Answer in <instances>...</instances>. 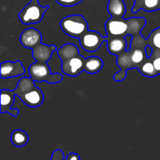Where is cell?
Segmentation results:
<instances>
[{"label": "cell", "instance_id": "cell-16", "mask_svg": "<svg viewBox=\"0 0 160 160\" xmlns=\"http://www.w3.org/2000/svg\"><path fill=\"white\" fill-rule=\"evenodd\" d=\"M10 140L12 145L17 147H23L28 144L29 138L28 134L23 130H14L10 136Z\"/></svg>", "mask_w": 160, "mask_h": 160}, {"label": "cell", "instance_id": "cell-17", "mask_svg": "<svg viewBox=\"0 0 160 160\" xmlns=\"http://www.w3.org/2000/svg\"><path fill=\"white\" fill-rule=\"evenodd\" d=\"M23 76H18L15 77V78H1V90H2L4 88V87L8 86L6 90L9 91H14L16 90V88H17V85L19 84V81H20ZM5 88V89H6Z\"/></svg>", "mask_w": 160, "mask_h": 160}, {"label": "cell", "instance_id": "cell-26", "mask_svg": "<svg viewBox=\"0 0 160 160\" xmlns=\"http://www.w3.org/2000/svg\"><path fill=\"white\" fill-rule=\"evenodd\" d=\"M67 160H81V158H80V156L78 154L75 152H71L70 154L67 155V158H66Z\"/></svg>", "mask_w": 160, "mask_h": 160}, {"label": "cell", "instance_id": "cell-25", "mask_svg": "<svg viewBox=\"0 0 160 160\" xmlns=\"http://www.w3.org/2000/svg\"><path fill=\"white\" fill-rule=\"evenodd\" d=\"M145 54H146V57L148 58V59H149V58L152 57V56L153 54L152 47L149 45H146L145 48Z\"/></svg>", "mask_w": 160, "mask_h": 160}, {"label": "cell", "instance_id": "cell-10", "mask_svg": "<svg viewBox=\"0 0 160 160\" xmlns=\"http://www.w3.org/2000/svg\"><path fill=\"white\" fill-rule=\"evenodd\" d=\"M14 91L1 90V102H0V112L1 113L7 112L12 117H17L19 114L18 109L12 108L16 98Z\"/></svg>", "mask_w": 160, "mask_h": 160}, {"label": "cell", "instance_id": "cell-14", "mask_svg": "<svg viewBox=\"0 0 160 160\" xmlns=\"http://www.w3.org/2000/svg\"><path fill=\"white\" fill-rule=\"evenodd\" d=\"M140 9L146 12L160 10V0H134L132 12L136 13Z\"/></svg>", "mask_w": 160, "mask_h": 160}, {"label": "cell", "instance_id": "cell-23", "mask_svg": "<svg viewBox=\"0 0 160 160\" xmlns=\"http://www.w3.org/2000/svg\"><path fill=\"white\" fill-rule=\"evenodd\" d=\"M123 38H124L127 43L126 51H131V48H132V42L133 41H134V35H132V34H127V35H125Z\"/></svg>", "mask_w": 160, "mask_h": 160}, {"label": "cell", "instance_id": "cell-24", "mask_svg": "<svg viewBox=\"0 0 160 160\" xmlns=\"http://www.w3.org/2000/svg\"><path fill=\"white\" fill-rule=\"evenodd\" d=\"M153 65H154L155 68H156V71L158 72V73L160 74V56H157L156 58H155L152 61Z\"/></svg>", "mask_w": 160, "mask_h": 160}, {"label": "cell", "instance_id": "cell-20", "mask_svg": "<svg viewBox=\"0 0 160 160\" xmlns=\"http://www.w3.org/2000/svg\"><path fill=\"white\" fill-rule=\"evenodd\" d=\"M148 39L152 41V43L156 48L160 49V28L154 30L150 34Z\"/></svg>", "mask_w": 160, "mask_h": 160}, {"label": "cell", "instance_id": "cell-1", "mask_svg": "<svg viewBox=\"0 0 160 160\" xmlns=\"http://www.w3.org/2000/svg\"><path fill=\"white\" fill-rule=\"evenodd\" d=\"M146 24L144 17H132L131 18L117 19L111 17L106 21V28L109 37H124L127 34L138 36Z\"/></svg>", "mask_w": 160, "mask_h": 160}, {"label": "cell", "instance_id": "cell-3", "mask_svg": "<svg viewBox=\"0 0 160 160\" xmlns=\"http://www.w3.org/2000/svg\"><path fill=\"white\" fill-rule=\"evenodd\" d=\"M14 92L25 105L31 108L40 106L45 98L43 92L35 85V81L31 77L23 76Z\"/></svg>", "mask_w": 160, "mask_h": 160}, {"label": "cell", "instance_id": "cell-9", "mask_svg": "<svg viewBox=\"0 0 160 160\" xmlns=\"http://www.w3.org/2000/svg\"><path fill=\"white\" fill-rule=\"evenodd\" d=\"M42 36L38 30L34 28L25 29L20 36L21 45L26 48L32 49L42 42Z\"/></svg>", "mask_w": 160, "mask_h": 160}, {"label": "cell", "instance_id": "cell-11", "mask_svg": "<svg viewBox=\"0 0 160 160\" xmlns=\"http://www.w3.org/2000/svg\"><path fill=\"white\" fill-rule=\"evenodd\" d=\"M57 50L56 45H45L41 42L40 44L31 49L32 51V56L36 62H48V61L51 59L53 52Z\"/></svg>", "mask_w": 160, "mask_h": 160}, {"label": "cell", "instance_id": "cell-5", "mask_svg": "<svg viewBox=\"0 0 160 160\" xmlns=\"http://www.w3.org/2000/svg\"><path fill=\"white\" fill-rule=\"evenodd\" d=\"M29 75L35 82L46 81L48 84H57L63 79L62 73H52L47 62H35L29 67Z\"/></svg>", "mask_w": 160, "mask_h": 160}, {"label": "cell", "instance_id": "cell-2", "mask_svg": "<svg viewBox=\"0 0 160 160\" xmlns=\"http://www.w3.org/2000/svg\"><path fill=\"white\" fill-rule=\"evenodd\" d=\"M62 60V70L67 76L77 77L84 71L86 59L79 52V48L74 44H66L57 49Z\"/></svg>", "mask_w": 160, "mask_h": 160}, {"label": "cell", "instance_id": "cell-7", "mask_svg": "<svg viewBox=\"0 0 160 160\" xmlns=\"http://www.w3.org/2000/svg\"><path fill=\"white\" fill-rule=\"evenodd\" d=\"M81 48L88 52H96L101 45L107 41V37H103L100 33L95 31L88 30L79 38Z\"/></svg>", "mask_w": 160, "mask_h": 160}, {"label": "cell", "instance_id": "cell-12", "mask_svg": "<svg viewBox=\"0 0 160 160\" xmlns=\"http://www.w3.org/2000/svg\"><path fill=\"white\" fill-rule=\"evenodd\" d=\"M107 48L110 54L118 56L126 51L127 43L123 37H107Z\"/></svg>", "mask_w": 160, "mask_h": 160}, {"label": "cell", "instance_id": "cell-8", "mask_svg": "<svg viewBox=\"0 0 160 160\" xmlns=\"http://www.w3.org/2000/svg\"><path fill=\"white\" fill-rule=\"evenodd\" d=\"M25 73V68L20 61H6L1 63L0 78H9L23 76Z\"/></svg>", "mask_w": 160, "mask_h": 160}, {"label": "cell", "instance_id": "cell-22", "mask_svg": "<svg viewBox=\"0 0 160 160\" xmlns=\"http://www.w3.org/2000/svg\"><path fill=\"white\" fill-rule=\"evenodd\" d=\"M64 158H65V156H64L63 152L61 149H56L53 152L51 160H64Z\"/></svg>", "mask_w": 160, "mask_h": 160}, {"label": "cell", "instance_id": "cell-19", "mask_svg": "<svg viewBox=\"0 0 160 160\" xmlns=\"http://www.w3.org/2000/svg\"><path fill=\"white\" fill-rule=\"evenodd\" d=\"M145 55L146 56L145 53L144 54L143 50L141 49V48H135L132 52H131V60L132 64L139 65L140 63H142L145 59ZM133 67H134V66H133Z\"/></svg>", "mask_w": 160, "mask_h": 160}, {"label": "cell", "instance_id": "cell-6", "mask_svg": "<svg viewBox=\"0 0 160 160\" xmlns=\"http://www.w3.org/2000/svg\"><path fill=\"white\" fill-rule=\"evenodd\" d=\"M48 8V6H42L38 0H31L19 12V19L24 25L36 24L42 21Z\"/></svg>", "mask_w": 160, "mask_h": 160}, {"label": "cell", "instance_id": "cell-15", "mask_svg": "<svg viewBox=\"0 0 160 160\" xmlns=\"http://www.w3.org/2000/svg\"><path fill=\"white\" fill-rule=\"evenodd\" d=\"M103 67V61L98 56H90L86 59L84 71L89 74H95L99 72Z\"/></svg>", "mask_w": 160, "mask_h": 160}, {"label": "cell", "instance_id": "cell-18", "mask_svg": "<svg viewBox=\"0 0 160 160\" xmlns=\"http://www.w3.org/2000/svg\"><path fill=\"white\" fill-rule=\"evenodd\" d=\"M139 70H140V72L142 75L148 77V78H154L156 75L159 74L158 72L156 71L154 65H153V62L151 61H147L145 63L142 64Z\"/></svg>", "mask_w": 160, "mask_h": 160}, {"label": "cell", "instance_id": "cell-4", "mask_svg": "<svg viewBox=\"0 0 160 160\" xmlns=\"http://www.w3.org/2000/svg\"><path fill=\"white\" fill-rule=\"evenodd\" d=\"M62 31L71 38L79 39L88 30V23L82 15H70L60 21Z\"/></svg>", "mask_w": 160, "mask_h": 160}, {"label": "cell", "instance_id": "cell-21", "mask_svg": "<svg viewBox=\"0 0 160 160\" xmlns=\"http://www.w3.org/2000/svg\"><path fill=\"white\" fill-rule=\"evenodd\" d=\"M56 2L59 5L65 7H71L81 3L84 0H56Z\"/></svg>", "mask_w": 160, "mask_h": 160}, {"label": "cell", "instance_id": "cell-13", "mask_svg": "<svg viewBox=\"0 0 160 160\" xmlns=\"http://www.w3.org/2000/svg\"><path fill=\"white\" fill-rule=\"evenodd\" d=\"M107 9L113 18H123L127 13V6L124 0H109Z\"/></svg>", "mask_w": 160, "mask_h": 160}]
</instances>
